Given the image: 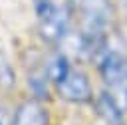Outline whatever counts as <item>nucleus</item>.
Wrapping results in <instances>:
<instances>
[{"mask_svg": "<svg viewBox=\"0 0 127 125\" xmlns=\"http://www.w3.org/2000/svg\"><path fill=\"white\" fill-rule=\"evenodd\" d=\"M95 105H97V111H99V115L109 123V125H123V109L111 99V95L103 89L99 95H97V99H95Z\"/></svg>", "mask_w": 127, "mask_h": 125, "instance_id": "6", "label": "nucleus"}, {"mask_svg": "<svg viewBox=\"0 0 127 125\" xmlns=\"http://www.w3.org/2000/svg\"><path fill=\"white\" fill-rule=\"evenodd\" d=\"M0 125H2V121H0Z\"/></svg>", "mask_w": 127, "mask_h": 125, "instance_id": "9", "label": "nucleus"}, {"mask_svg": "<svg viewBox=\"0 0 127 125\" xmlns=\"http://www.w3.org/2000/svg\"><path fill=\"white\" fill-rule=\"evenodd\" d=\"M52 2L54 0H34V8H36V14L38 16H42L50 6H52Z\"/></svg>", "mask_w": 127, "mask_h": 125, "instance_id": "7", "label": "nucleus"}, {"mask_svg": "<svg viewBox=\"0 0 127 125\" xmlns=\"http://www.w3.org/2000/svg\"><path fill=\"white\" fill-rule=\"evenodd\" d=\"M99 71L105 91L127 113V58L117 50H105L99 58Z\"/></svg>", "mask_w": 127, "mask_h": 125, "instance_id": "3", "label": "nucleus"}, {"mask_svg": "<svg viewBox=\"0 0 127 125\" xmlns=\"http://www.w3.org/2000/svg\"><path fill=\"white\" fill-rule=\"evenodd\" d=\"M81 50L89 56L105 54V40L109 28V4L107 0H83L81 2Z\"/></svg>", "mask_w": 127, "mask_h": 125, "instance_id": "1", "label": "nucleus"}, {"mask_svg": "<svg viewBox=\"0 0 127 125\" xmlns=\"http://www.w3.org/2000/svg\"><path fill=\"white\" fill-rule=\"evenodd\" d=\"M50 79L54 81L58 93L71 103H87L91 101V85L85 73L67 60L65 54H56L50 62Z\"/></svg>", "mask_w": 127, "mask_h": 125, "instance_id": "2", "label": "nucleus"}, {"mask_svg": "<svg viewBox=\"0 0 127 125\" xmlns=\"http://www.w3.org/2000/svg\"><path fill=\"white\" fill-rule=\"evenodd\" d=\"M69 2L67 0H54L52 6L38 16L40 18V32L44 36V40L48 42H58L65 36L67 26H69Z\"/></svg>", "mask_w": 127, "mask_h": 125, "instance_id": "4", "label": "nucleus"}, {"mask_svg": "<svg viewBox=\"0 0 127 125\" xmlns=\"http://www.w3.org/2000/svg\"><path fill=\"white\" fill-rule=\"evenodd\" d=\"M12 125H50V117L40 101L30 99L16 109L12 117Z\"/></svg>", "mask_w": 127, "mask_h": 125, "instance_id": "5", "label": "nucleus"}, {"mask_svg": "<svg viewBox=\"0 0 127 125\" xmlns=\"http://www.w3.org/2000/svg\"><path fill=\"white\" fill-rule=\"evenodd\" d=\"M75 2H79V4H81V2H83V0H75Z\"/></svg>", "mask_w": 127, "mask_h": 125, "instance_id": "8", "label": "nucleus"}]
</instances>
